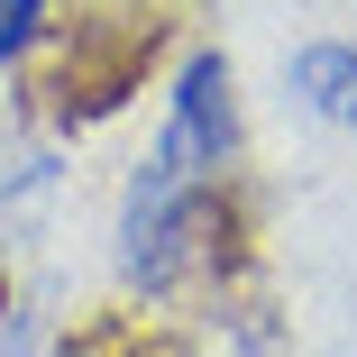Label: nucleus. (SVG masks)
Instances as JSON below:
<instances>
[{"label": "nucleus", "instance_id": "1", "mask_svg": "<svg viewBox=\"0 0 357 357\" xmlns=\"http://www.w3.org/2000/svg\"><path fill=\"white\" fill-rule=\"evenodd\" d=\"M238 156V83H229V55H192L174 74L165 128H156V165L183 183H211Z\"/></svg>", "mask_w": 357, "mask_h": 357}, {"label": "nucleus", "instance_id": "2", "mask_svg": "<svg viewBox=\"0 0 357 357\" xmlns=\"http://www.w3.org/2000/svg\"><path fill=\"white\" fill-rule=\"evenodd\" d=\"M119 238H128V284L165 294V284L202 257V238H211V192L183 183V174H165V165H147L137 192H128V229Z\"/></svg>", "mask_w": 357, "mask_h": 357}, {"label": "nucleus", "instance_id": "3", "mask_svg": "<svg viewBox=\"0 0 357 357\" xmlns=\"http://www.w3.org/2000/svg\"><path fill=\"white\" fill-rule=\"evenodd\" d=\"M294 92H303L330 128H357V46H339V37L303 46V55H294Z\"/></svg>", "mask_w": 357, "mask_h": 357}, {"label": "nucleus", "instance_id": "4", "mask_svg": "<svg viewBox=\"0 0 357 357\" xmlns=\"http://www.w3.org/2000/svg\"><path fill=\"white\" fill-rule=\"evenodd\" d=\"M46 10H55V0H0V74L46 37Z\"/></svg>", "mask_w": 357, "mask_h": 357}]
</instances>
